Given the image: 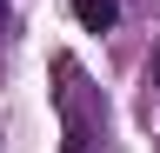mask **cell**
Wrapping results in <instances>:
<instances>
[{
	"label": "cell",
	"instance_id": "obj_4",
	"mask_svg": "<svg viewBox=\"0 0 160 153\" xmlns=\"http://www.w3.org/2000/svg\"><path fill=\"white\" fill-rule=\"evenodd\" d=\"M0 33H7V0H0Z\"/></svg>",
	"mask_w": 160,
	"mask_h": 153
},
{
	"label": "cell",
	"instance_id": "obj_3",
	"mask_svg": "<svg viewBox=\"0 0 160 153\" xmlns=\"http://www.w3.org/2000/svg\"><path fill=\"white\" fill-rule=\"evenodd\" d=\"M153 87H160V47H153Z\"/></svg>",
	"mask_w": 160,
	"mask_h": 153
},
{
	"label": "cell",
	"instance_id": "obj_1",
	"mask_svg": "<svg viewBox=\"0 0 160 153\" xmlns=\"http://www.w3.org/2000/svg\"><path fill=\"white\" fill-rule=\"evenodd\" d=\"M53 107H60V153H93L107 133V100L87 87L73 53H53Z\"/></svg>",
	"mask_w": 160,
	"mask_h": 153
},
{
	"label": "cell",
	"instance_id": "obj_2",
	"mask_svg": "<svg viewBox=\"0 0 160 153\" xmlns=\"http://www.w3.org/2000/svg\"><path fill=\"white\" fill-rule=\"evenodd\" d=\"M73 20L87 27V33H113V20H120V0H73Z\"/></svg>",
	"mask_w": 160,
	"mask_h": 153
}]
</instances>
